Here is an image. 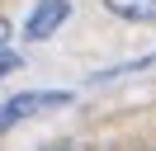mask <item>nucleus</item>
Returning <instances> with one entry per match:
<instances>
[{
  "mask_svg": "<svg viewBox=\"0 0 156 151\" xmlns=\"http://www.w3.org/2000/svg\"><path fill=\"white\" fill-rule=\"evenodd\" d=\"M71 94L66 90H33V94H14L5 109H0V132L14 128L19 118H33V113H48V109H66Z\"/></svg>",
  "mask_w": 156,
  "mask_h": 151,
  "instance_id": "f257e3e1",
  "label": "nucleus"
},
{
  "mask_svg": "<svg viewBox=\"0 0 156 151\" xmlns=\"http://www.w3.org/2000/svg\"><path fill=\"white\" fill-rule=\"evenodd\" d=\"M66 14H71V0H38V9H33L29 24H24V38H29V43L52 38L57 24H66Z\"/></svg>",
  "mask_w": 156,
  "mask_h": 151,
  "instance_id": "f03ea898",
  "label": "nucleus"
},
{
  "mask_svg": "<svg viewBox=\"0 0 156 151\" xmlns=\"http://www.w3.org/2000/svg\"><path fill=\"white\" fill-rule=\"evenodd\" d=\"M114 14L123 19H142V24H156V0H104Z\"/></svg>",
  "mask_w": 156,
  "mask_h": 151,
  "instance_id": "7ed1b4c3",
  "label": "nucleus"
},
{
  "mask_svg": "<svg viewBox=\"0 0 156 151\" xmlns=\"http://www.w3.org/2000/svg\"><path fill=\"white\" fill-rule=\"evenodd\" d=\"M10 71H19V57H10V52H0V76H10Z\"/></svg>",
  "mask_w": 156,
  "mask_h": 151,
  "instance_id": "20e7f679",
  "label": "nucleus"
},
{
  "mask_svg": "<svg viewBox=\"0 0 156 151\" xmlns=\"http://www.w3.org/2000/svg\"><path fill=\"white\" fill-rule=\"evenodd\" d=\"M5 38H10V24H5V19H0V47H5Z\"/></svg>",
  "mask_w": 156,
  "mask_h": 151,
  "instance_id": "39448f33",
  "label": "nucleus"
}]
</instances>
